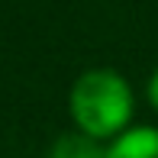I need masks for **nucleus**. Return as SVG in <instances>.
<instances>
[{
	"mask_svg": "<svg viewBox=\"0 0 158 158\" xmlns=\"http://www.w3.org/2000/svg\"><path fill=\"white\" fill-rule=\"evenodd\" d=\"M74 126L94 139H116L126 132L135 110L132 87L119 71L113 68H94L84 71L74 81L68 97Z\"/></svg>",
	"mask_w": 158,
	"mask_h": 158,
	"instance_id": "nucleus-1",
	"label": "nucleus"
},
{
	"mask_svg": "<svg viewBox=\"0 0 158 158\" xmlns=\"http://www.w3.org/2000/svg\"><path fill=\"white\" fill-rule=\"evenodd\" d=\"M106 158H158V129L155 126H139L126 129L116 135Z\"/></svg>",
	"mask_w": 158,
	"mask_h": 158,
	"instance_id": "nucleus-2",
	"label": "nucleus"
},
{
	"mask_svg": "<svg viewBox=\"0 0 158 158\" xmlns=\"http://www.w3.org/2000/svg\"><path fill=\"white\" fill-rule=\"evenodd\" d=\"M110 148H103V139H94L87 132H64L55 139L48 158H106Z\"/></svg>",
	"mask_w": 158,
	"mask_h": 158,
	"instance_id": "nucleus-3",
	"label": "nucleus"
},
{
	"mask_svg": "<svg viewBox=\"0 0 158 158\" xmlns=\"http://www.w3.org/2000/svg\"><path fill=\"white\" fill-rule=\"evenodd\" d=\"M148 100H152V106L158 110V71L152 74V81H148Z\"/></svg>",
	"mask_w": 158,
	"mask_h": 158,
	"instance_id": "nucleus-4",
	"label": "nucleus"
}]
</instances>
